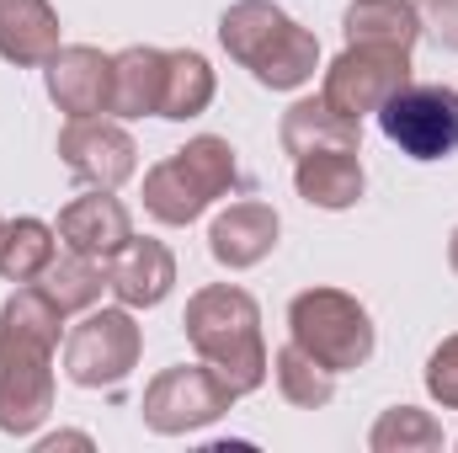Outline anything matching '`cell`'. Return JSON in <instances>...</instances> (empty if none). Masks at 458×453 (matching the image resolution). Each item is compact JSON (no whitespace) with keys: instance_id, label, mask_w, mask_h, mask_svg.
<instances>
[{"instance_id":"cell-22","label":"cell","mask_w":458,"mask_h":453,"mask_svg":"<svg viewBox=\"0 0 458 453\" xmlns=\"http://www.w3.org/2000/svg\"><path fill=\"white\" fill-rule=\"evenodd\" d=\"M43 294H48L59 310H86V304L102 294L97 256H81V251H70V256L48 261V267H43Z\"/></svg>"},{"instance_id":"cell-21","label":"cell","mask_w":458,"mask_h":453,"mask_svg":"<svg viewBox=\"0 0 458 453\" xmlns=\"http://www.w3.org/2000/svg\"><path fill=\"white\" fill-rule=\"evenodd\" d=\"M214 97V75L198 54H165V97L160 117H198Z\"/></svg>"},{"instance_id":"cell-19","label":"cell","mask_w":458,"mask_h":453,"mask_svg":"<svg viewBox=\"0 0 458 453\" xmlns=\"http://www.w3.org/2000/svg\"><path fill=\"white\" fill-rule=\"evenodd\" d=\"M283 144L304 160L320 150H357V123L342 113H331L326 102H299L288 123H283Z\"/></svg>"},{"instance_id":"cell-10","label":"cell","mask_w":458,"mask_h":453,"mask_svg":"<svg viewBox=\"0 0 458 453\" xmlns=\"http://www.w3.org/2000/svg\"><path fill=\"white\" fill-rule=\"evenodd\" d=\"M59 155L91 187H117L123 176H133V139L117 123H102V117H75L59 133Z\"/></svg>"},{"instance_id":"cell-23","label":"cell","mask_w":458,"mask_h":453,"mask_svg":"<svg viewBox=\"0 0 458 453\" xmlns=\"http://www.w3.org/2000/svg\"><path fill=\"white\" fill-rule=\"evenodd\" d=\"M277 384L288 389L293 406H326L331 400V368L315 363L304 346H283L277 352Z\"/></svg>"},{"instance_id":"cell-9","label":"cell","mask_w":458,"mask_h":453,"mask_svg":"<svg viewBox=\"0 0 458 453\" xmlns=\"http://www.w3.org/2000/svg\"><path fill=\"white\" fill-rule=\"evenodd\" d=\"M139 357V331L123 310H102V315H86L70 337V352H64V368L75 384H117Z\"/></svg>"},{"instance_id":"cell-4","label":"cell","mask_w":458,"mask_h":453,"mask_svg":"<svg viewBox=\"0 0 458 453\" xmlns=\"http://www.w3.org/2000/svg\"><path fill=\"white\" fill-rule=\"evenodd\" d=\"M229 182H234V155H229L225 139H192L187 150H176L165 166L149 171L144 203H149L155 219L187 225V219H198L225 192Z\"/></svg>"},{"instance_id":"cell-7","label":"cell","mask_w":458,"mask_h":453,"mask_svg":"<svg viewBox=\"0 0 458 453\" xmlns=\"http://www.w3.org/2000/svg\"><path fill=\"white\" fill-rule=\"evenodd\" d=\"M411 81V54L384 43H352L326 75V107L342 117L378 113L384 97H394Z\"/></svg>"},{"instance_id":"cell-27","label":"cell","mask_w":458,"mask_h":453,"mask_svg":"<svg viewBox=\"0 0 458 453\" xmlns=\"http://www.w3.org/2000/svg\"><path fill=\"white\" fill-rule=\"evenodd\" d=\"M454 267H458V235H454Z\"/></svg>"},{"instance_id":"cell-3","label":"cell","mask_w":458,"mask_h":453,"mask_svg":"<svg viewBox=\"0 0 458 453\" xmlns=\"http://www.w3.org/2000/svg\"><path fill=\"white\" fill-rule=\"evenodd\" d=\"M187 337L198 341V352L214 363V373L225 379L234 395L261 384V337H256V304L240 288H208L192 299L187 310Z\"/></svg>"},{"instance_id":"cell-16","label":"cell","mask_w":458,"mask_h":453,"mask_svg":"<svg viewBox=\"0 0 458 453\" xmlns=\"http://www.w3.org/2000/svg\"><path fill=\"white\" fill-rule=\"evenodd\" d=\"M299 192L320 209H346L362 198V166L357 150H320L299 160Z\"/></svg>"},{"instance_id":"cell-11","label":"cell","mask_w":458,"mask_h":453,"mask_svg":"<svg viewBox=\"0 0 458 453\" xmlns=\"http://www.w3.org/2000/svg\"><path fill=\"white\" fill-rule=\"evenodd\" d=\"M48 91L70 117L113 113V59H102L97 48H64L48 64Z\"/></svg>"},{"instance_id":"cell-2","label":"cell","mask_w":458,"mask_h":453,"mask_svg":"<svg viewBox=\"0 0 458 453\" xmlns=\"http://www.w3.org/2000/svg\"><path fill=\"white\" fill-rule=\"evenodd\" d=\"M219 38H225V48L240 64L256 70L261 86H277V91L304 86L315 75V59H320L315 38L299 21H288L277 5H267V0H245V5L225 11Z\"/></svg>"},{"instance_id":"cell-24","label":"cell","mask_w":458,"mask_h":453,"mask_svg":"<svg viewBox=\"0 0 458 453\" xmlns=\"http://www.w3.org/2000/svg\"><path fill=\"white\" fill-rule=\"evenodd\" d=\"M405 449V443H437V427L421 416V411H411V406H400V411H389L384 422H378V432H373V449Z\"/></svg>"},{"instance_id":"cell-17","label":"cell","mask_w":458,"mask_h":453,"mask_svg":"<svg viewBox=\"0 0 458 453\" xmlns=\"http://www.w3.org/2000/svg\"><path fill=\"white\" fill-rule=\"evenodd\" d=\"M160 97H165V54L128 48L123 59H113V113H160Z\"/></svg>"},{"instance_id":"cell-8","label":"cell","mask_w":458,"mask_h":453,"mask_svg":"<svg viewBox=\"0 0 458 453\" xmlns=\"http://www.w3.org/2000/svg\"><path fill=\"white\" fill-rule=\"evenodd\" d=\"M229 400H234V389L219 373H208V368H171V373H160L149 384L144 422L155 432H187V427H203L219 411H229Z\"/></svg>"},{"instance_id":"cell-26","label":"cell","mask_w":458,"mask_h":453,"mask_svg":"<svg viewBox=\"0 0 458 453\" xmlns=\"http://www.w3.org/2000/svg\"><path fill=\"white\" fill-rule=\"evenodd\" d=\"M427 11H432V27H437V38H443L448 48H458V0H432Z\"/></svg>"},{"instance_id":"cell-18","label":"cell","mask_w":458,"mask_h":453,"mask_svg":"<svg viewBox=\"0 0 458 453\" xmlns=\"http://www.w3.org/2000/svg\"><path fill=\"white\" fill-rule=\"evenodd\" d=\"M416 32H421V16L405 0H352V11H346V38L352 43H384V48L411 54Z\"/></svg>"},{"instance_id":"cell-20","label":"cell","mask_w":458,"mask_h":453,"mask_svg":"<svg viewBox=\"0 0 458 453\" xmlns=\"http://www.w3.org/2000/svg\"><path fill=\"white\" fill-rule=\"evenodd\" d=\"M48 261H54V235H48V225H38V219L0 225V278L27 283V278H43Z\"/></svg>"},{"instance_id":"cell-12","label":"cell","mask_w":458,"mask_h":453,"mask_svg":"<svg viewBox=\"0 0 458 453\" xmlns=\"http://www.w3.org/2000/svg\"><path fill=\"white\" fill-rule=\"evenodd\" d=\"M107 283L123 304H160L176 283V261L160 240H123L113 251Z\"/></svg>"},{"instance_id":"cell-13","label":"cell","mask_w":458,"mask_h":453,"mask_svg":"<svg viewBox=\"0 0 458 453\" xmlns=\"http://www.w3.org/2000/svg\"><path fill=\"white\" fill-rule=\"evenodd\" d=\"M59 240L70 251H81V256H113L117 245L128 240V214H123L117 198H102V192L75 198L59 214Z\"/></svg>"},{"instance_id":"cell-1","label":"cell","mask_w":458,"mask_h":453,"mask_svg":"<svg viewBox=\"0 0 458 453\" xmlns=\"http://www.w3.org/2000/svg\"><path fill=\"white\" fill-rule=\"evenodd\" d=\"M59 304L48 294H16L0 310V427L32 432L48 416V352L59 341Z\"/></svg>"},{"instance_id":"cell-15","label":"cell","mask_w":458,"mask_h":453,"mask_svg":"<svg viewBox=\"0 0 458 453\" xmlns=\"http://www.w3.org/2000/svg\"><path fill=\"white\" fill-rule=\"evenodd\" d=\"M277 245V214L267 203H234L214 225V256L229 267H250Z\"/></svg>"},{"instance_id":"cell-6","label":"cell","mask_w":458,"mask_h":453,"mask_svg":"<svg viewBox=\"0 0 458 453\" xmlns=\"http://www.w3.org/2000/svg\"><path fill=\"white\" fill-rule=\"evenodd\" d=\"M378 128L411 160H448L458 150V91L454 86H400L384 97Z\"/></svg>"},{"instance_id":"cell-5","label":"cell","mask_w":458,"mask_h":453,"mask_svg":"<svg viewBox=\"0 0 458 453\" xmlns=\"http://www.w3.org/2000/svg\"><path fill=\"white\" fill-rule=\"evenodd\" d=\"M293 346H304L315 363H326L331 373L362 368L373 352V326L362 315V304H352L336 288H315L293 299Z\"/></svg>"},{"instance_id":"cell-14","label":"cell","mask_w":458,"mask_h":453,"mask_svg":"<svg viewBox=\"0 0 458 453\" xmlns=\"http://www.w3.org/2000/svg\"><path fill=\"white\" fill-rule=\"evenodd\" d=\"M59 43V21L48 0H0V54L11 64H38Z\"/></svg>"},{"instance_id":"cell-25","label":"cell","mask_w":458,"mask_h":453,"mask_svg":"<svg viewBox=\"0 0 458 453\" xmlns=\"http://www.w3.org/2000/svg\"><path fill=\"white\" fill-rule=\"evenodd\" d=\"M427 384H432V395H437L443 406H458V337H454V341H443V346L432 352Z\"/></svg>"}]
</instances>
